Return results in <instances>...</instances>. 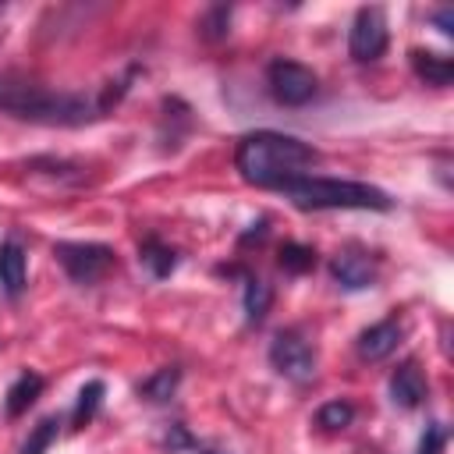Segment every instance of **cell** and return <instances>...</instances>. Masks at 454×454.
Segmentation results:
<instances>
[{"label":"cell","mask_w":454,"mask_h":454,"mask_svg":"<svg viewBox=\"0 0 454 454\" xmlns=\"http://www.w3.org/2000/svg\"><path fill=\"white\" fill-rule=\"evenodd\" d=\"M277 262H280L284 273H309L316 266V248L312 245H301V241H284Z\"/></svg>","instance_id":"19"},{"label":"cell","mask_w":454,"mask_h":454,"mask_svg":"<svg viewBox=\"0 0 454 454\" xmlns=\"http://www.w3.org/2000/svg\"><path fill=\"white\" fill-rule=\"evenodd\" d=\"M390 401L397 408H404V411H411V408H419L426 401V376H422L415 358H404L390 372Z\"/></svg>","instance_id":"10"},{"label":"cell","mask_w":454,"mask_h":454,"mask_svg":"<svg viewBox=\"0 0 454 454\" xmlns=\"http://www.w3.org/2000/svg\"><path fill=\"white\" fill-rule=\"evenodd\" d=\"M270 365L284 376V380H294V383H309L316 376V348L309 344V337L294 326L280 330L273 340H270Z\"/></svg>","instance_id":"6"},{"label":"cell","mask_w":454,"mask_h":454,"mask_svg":"<svg viewBox=\"0 0 454 454\" xmlns=\"http://www.w3.org/2000/svg\"><path fill=\"white\" fill-rule=\"evenodd\" d=\"M351 422H355V404L351 401H326L316 411V426H323V429H344Z\"/></svg>","instance_id":"21"},{"label":"cell","mask_w":454,"mask_h":454,"mask_svg":"<svg viewBox=\"0 0 454 454\" xmlns=\"http://www.w3.org/2000/svg\"><path fill=\"white\" fill-rule=\"evenodd\" d=\"M28 284V262H25V248L18 238H7L0 245V291L7 298H21Z\"/></svg>","instance_id":"11"},{"label":"cell","mask_w":454,"mask_h":454,"mask_svg":"<svg viewBox=\"0 0 454 454\" xmlns=\"http://www.w3.org/2000/svg\"><path fill=\"white\" fill-rule=\"evenodd\" d=\"M447 447V426L443 422H429L419 436V450L415 454H443Z\"/></svg>","instance_id":"22"},{"label":"cell","mask_w":454,"mask_h":454,"mask_svg":"<svg viewBox=\"0 0 454 454\" xmlns=\"http://www.w3.org/2000/svg\"><path fill=\"white\" fill-rule=\"evenodd\" d=\"M252 238H255V241H259V238H266V220H255V223H252V231H248V234H241V245H248Z\"/></svg>","instance_id":"25"},{"label":"cell","mask_w":454,"mask_h":454,"mask_svg":"<svg viewBox=\"0 0 454 454\" xmlns=\"http://www.w3.org/2000/svg\"><path fill=\"white\" fill-rule=\"evenodd\" d=\"M177 383H181V365H163V369H156L153 376H145L138 383V397H145L153 404H163L177 394Z\"/></svg>","instance_id":"16"},{"label":"cell","mask_w":454,"mask_h":454,"mask_svg":"<svg viewBox=\"0 0 454 454\" xmlns=\"http://www.w3.org/2000/svg\"><path fill=\"white\" fill-rule=\"evenodd\" d=\"M202 454H223V450H202Z\"/></svg>","instance_id":"26"},{"label":"cell","mask_w":454,"mask_h":454,"mask_svg":"<svg viewBox=\"0 0 454 454\" xmlns=\"http://www.w3.org/2000/svg\"><path fill=\"white\" fill-rule=\"evenodd\" d=\"M103 397H106V383L103 380H89L82 390H78V401H74V408H71V422L82 429V426H89L92 419H96V411L103 408Z\"/></svg>","instance_id":"17"},{"label":"cell","mask_w":454,"mask_h":454,"mask_svg":"<svg viewBox=\"0 0 454 454\" xmlns=\"http://www.w3.org/2000/svg\"><path fill=\"white\" fill-rule=\"evenodd\" d=\"M241 273V270H238ZM273 305V287L266 280H259L255 273H241V309H245V323L248 326H259L266 319Z\"/></svg>","instance_id":"12"},{"label":"cell","mask_w":454,"mask_h":454,"mask_svg":"<svg viewBox=\"0 0 454 454\" xmlns=\"http://www.w3.org/2000/svg\"><path fill=\"white\" fill-rule=\"evenodd\" d=\"M231 14H234L231 4H216V7H209V11L199 18V35H202L206 43H220V39H227V32H231Z\"/></svg>","instance_id":"18"},{"label":"cell","mask_w":454,"mask_h":454,"mask_svg":"<svg viewBox=\"0 0 454 454\" xmlns=\"http://www.w3.org/2000/svg\"><path fill=\"white\" fill-rule=\"evenodd\" d=\"M177 248H170L167 241H160V238H145L142 245H138V262L145 266V273L153 277V280H163V277H170L174 270H177Z\"/></svg>","instance_id":"15"},{"label":"cell","mask_w":454,"mask_h":454,"mask_svg":"<svg viewBox=\"0 0 454 454\" xmlns=\"http://www.w3.org/2000/svg\"><path fill=\"white\" fill-rule=\"evenodd\" d=\"M401 337H404L401 319H397V316H387V319H380V323H372V326H365V330L358 333L355 351H358L362 362H383L387 355L397 351Z\"/></svg>","instance_id":"9"},{"label":"cell","mask_w":454,"mask_h":454,"mask_svg":"<svg viewBox=\"0 0 454 454\" xmlns=\"http://www.w3.org/2000/svg\"><path fill=\"white\" fill-rule=\"evenodd\" d=\"M266 89L280 106H305L319 92V78L312 67L291 60V57H273L266 64Z\"/></svg>","instance_id":"5"},{"label":"cell","mask_w":454,"mask_h":454,"mask_svg":"<svg viewBox=\"0 0 454 454\" xmlns=\"http://www.w3.org/2000/svg\"><path fill=\"white\" fill-rule=\"evenodd\" d=\"M57 433H60V419H57V415H46V419L28 433V440L21 443V454H46L50 443L57 440Z\"/></svg>","instance_id":"20"},{"label":"cell","mask_w":454,"mask_h":454,"mask_svg":"<svg viewBox=\"0 0 454 454\" xmlns=\"http://www.w3.org/2000/svg\"><path fill=\"white\" fill-rule=\"evenodd\" d=\"M408 57H411V71L426 85H433V89H447L450 85V78H454V60L450 57L433 53V50H411Z\"/></svg>","instance_id":"14"},{"label":"cell","mask_w":454,"mask_h":454,"mask_svg":"<svg viewBox=\"0 0 454 454\" xmlns=\"http://www.w3.org/2000/svg\"><path fill=\"white\" fill-rule=\"evenodd\" d=\"M284 199L301 209V213H323V209H376L387 213L394 209V199L369 184V181H348V177H319V174H305L287 181Z\"/></svg>","instance_id":"3"},{"label":"cell","mask_w":454,"mask_h":454,"mask_svg":"<svg viewBox=\"0 0 454 454\" xmlns=\"http://www.w3.org/2000/svg\"><path fill=\"white\" fill-rule=\"evenodd\" d=\"M319 163V149L298 135H284V131H248L238 138L234 145V170L241 174V181L255 184V188H273L280 192L287 181L305 177L312 167Z\"/></svg>","instance_id":"2"},{"label":"cell","mask_w":454,"mask_h":454,"mask_svg":"<svg viewBox=\"0 0 454 454\" xmlns=\"http://www.w3.org/2000/svg\"><path fill=\"white\" fill-rule=\"evenodd\" d=\"M43 387H46V380L39 376V372H32V369H25L11 387H7V397H4V415L7 419H18V415H25L35 401H39V394H43Z\"/></svg>","instance_id":"13"},{"label":"cell","mask_w":454,"mask_h":454,"mask_svg":"<svg viewBox=\"0 0 454 454\" xmlns=\"http://www.w3.org/2000/svg\"><path fill=\"white\" fill-rule=\"evenodd\" d=\"M390 32H387V14L383 7H358L348 28V57L358 64H372L387 53Z\"/></svg>","instance_id":"7"},{"label":"cell","mask_w":454,"mask_h":454,"mask_svg":"<svg viewBox=\"0 0 454 454\" xmlns=\"http://www.w3.org/2000/svg\"><path fill=\"white\" fill-rule=\"evenodd\" d=\"M376 273H380V262L369 248L362 245H344L333 259H330V277L337 280V287L344 291H365L376 284Z\"/></svg>","instance_id":"8"},{"label":"cell","mask_w":454,"mask_h":454,"mask_svg":"<svg viewBox=\"0 0 454 454\" xmlns=\"http://www.w3.org/2000/svg\"><path fill=\"white\" fill-rule=\"evenodd\" d=\"M53 255L64 266L67 280L78 284V287H89V284L103 280L114 270V262H117L114 248L103 245V241H57Z\"/></svg>","instance_id":"4"},{"label":"cell","mask_w":454,"mask_h":454,"mask_svg":"<svg viewBox=\"0 0 454 454\" xmlns=\"http://www.w3.org/2000/svg\"><path fill=\"white\" fill-rule=\"evenodd\" d=\"M163 447H167L170 454H177V450H192L195 440H192V433H188L181 422H170L167 433H163Z\"/></svg>","instance_id":"23"},{"label":"cell","mask_w":454,"mask_h":454,"mask_svg":"<svg viewBox=\"0 0 454 454\" xmlns=\"http://www.w3.org/2000/svg\"><path fill=\"white\" fill-rule=\"evenodd\" d=\"M135 74H138V67H131L124 78L103 85L99 92H57L25 74H0V110H7L21 121H32V124L82 128V124L106 117L121 103V96L128 92V82Z\"/></svg>","instance_id":"1"},{"label":"cell","mask_w":454,"mask_h":454,"mask_svg":"<svg viewBox=\"0 0 454 454\" xmlns=\"http://www.w3.org/2000/svg\"><path fill=\"white\" fill-rule=\"evenodd\" d=\"M429 18H433V25L440 28V35H447V39L454 35V11H450V7H436Z\"/></svg>","instance_id":"24"}]
</instances>
